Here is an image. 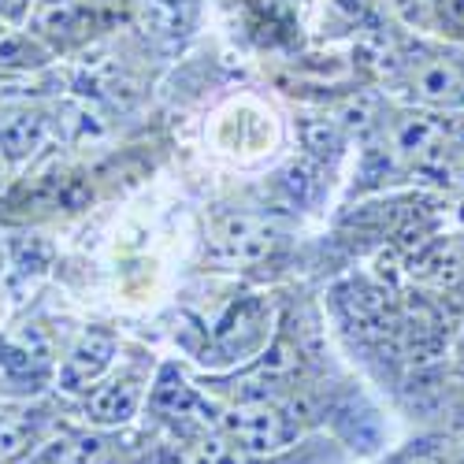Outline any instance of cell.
Segmentation results:
<instances>
[{
  "mask_svg": "<svg viewBox=\"0 0 464 464\" xmlns=\"http://www.w3.org/2000/svg\"><path fill=\"white\" fill-rule=\"evenodd\" d=\"M219 428L242 453H279L294 439L290 416L267 401H246L238 409H230L219 420Z\"/></svg>",
  "mask_w": 464,
  "mask_h": 464,
  "instance_id": "6da1fadb",
  "label": "cell"
},
{
  "mask_svg": "<svg viewBox=\"0 0 464 464\" xmlns=\"http://www.w3.org/2000/svg\"><path fill=\"white\" fill-rule=\"evenodd\" d=\"M272 242H276V230L256 216H230L216 230V249L235 260H256L272 249Z\"/></svg>",
  "mask_w": 464,
  "mask_h": 464,
  "instance_id": "7a4b0ae2",
  "label": "cell"
},
{
  "mask_svg": "<svg viewBox=\"0 0 464 464\" xmlns=\"http://www.w3.org/2000/svg\"><path fill=\"white\" fill-rule=\"evenodd\" d=\"M111 353H115V338H111L108 331H90V334L71 350V357H67V364H63V372H60L63 391H82L90 379H97V375L108 368Z\"/></svg>",
  "mask_w": 464,
  "mask_h": 464,
  "instance_id": "3957f363",
  "label": "cell"
},
{
  "mask_svg": "<svg viewBox=\"0 0 464 464\" xmlns=\"http://www.w3.org/2000/svg\"><path fill=\"white\" fill-rule=\"evenodd\" d=\"M412 93L428 104L460 108L464 104V79L450 63H420V71L412 74Z\"/></svg>",
  "mask_w": 464,
  "mask_h": 464,
  "instance_id": "277c9868",
  "label": "cell"
},
{
  "mask_svg": "<svg viewBox=\"0 0 464 464\" xmlns=\"http://www.w3.org/2000/svg\"><path fill=\"white\" fill-rule=\"evenodd\" d=\"M49 138V120L37 111H23V115H12V120L0 123V145L12 160H23L30 152H37Z\"/></svg>",
  "mask_w": 464,
  "mask_h": 464,
  "instance_id": "5b68a950",
  "label": "cell"
},
{
  "mask_svg": "<svg viewBox=\"0 0 464 464\" xmlns=\"http://www.w3.org/2000/svg\"><path fill=\"white\" fill-rule=\"evenodd\" d=\"M152 405H157L164 416H175V420H198V423H212V409L189 391L182 379H175L171 372L160 379L157 394H152Z\"/></svg>",
  "mask_w": 464,
  "mask_h": 464,
  "instance_id": "8992f818",
  "label": "cell"
},
{
  "mask_svg": "<svg viewBox=\"0 0 464 464\" xmlns=\"http://www.w3.org/2000/svg\"><path fill=\"white\" fill-rule=\"evenodd\" d=\"M138 401H141V391L134 379H120L111 386H101V391L90 398V416L97 423H123L138 412Z\"/></svg>",
  "mask_w": 464,
  "mask_h": 464,
  "instance_id": "52a82bcc",
  "label": "cell"
},
{
  "mask_svg": "<svg viewBox=\"0 0 464 464\" xmlns=\"http://www.w3.org/2000/svg\"><path fill=\"white\" fill-rule=\"evenodd\" d=\"M342 304H345V313H350V320H353V327L361 334H386V331L394 327L391 304H386V297L379 290L357 286L353 297H342Z\"/></svg>",
  "mask_w": 464,
  "mask_h": 464,
  "instance_id": "ba28073f",
  "label": "cell"
},
{
  "mask_svg": "<svg viewBox=\"0 0 464 464\" xmlns=\"http://www.w3.org/2000/svg\"><path fill=\"white\" fill-rule=\"evenodd\" d=\"M49 464H108V442L97 435H71L45 457Z\"/></svg>",
  "mask_w": 464,
  "mask_h": 464,
  "instance_id": "9c48e42d",
  "label": "cell"
},
{
  "mask_svg": "<svg viewBox=\"0 0 464 464\" xmlns=\"http://www.w3.org/2000/svg\"><path fill=\"white\" fill-rule=\"evenodd\" d=\"M412 272H420L423 279H435V283H453V279L460 276V260L453 256V249L439 246V249H431V253H423Z\"/></svg>",
  "mask_w": 464,
  "mask_h": 464,
  "instance_id": "30bf717a",
  "label": "cell"
},
{
  "mask_svg": "<svg viewBox=\"0 0 464 464\" xmlns=\"http://www.w3.org/2000/svg\"><path fill=\"white\" fill-rule=\"evenodd\" d=\"M30 446V431L19 416H0V464H8L15 457H23V450Z\"/></svg>",
  "mask_w": 464,
  "mask_h": 464,
  "instance_id": "8fae6325",
  "label": "cell"
},
{
  "mask_svg": "<svg viewBox=\"0 0 464 464\" xmlns=\"http://www.w3.org/2000/svg\"><path fill=\"white\" fill-rule=\"evenodd\" d=\"M186 464H246V453L235 442H201L193 446Z\"/></svg>",
  "mask_w": 464,
  "mask_h": 464,
  "instance_id": "7c38bea8",
  "label": "cell"
},
{
  "mask_svg": "<svg viewBox=\"0 0 464 464\" xmlns=\"http://www.w3.org/2000/svg\"><path fill=\"white\" fill-rule=\"evenodd\" d=\"M37 26L49 30V34H63L74 26V5L71 0H45L42 8H37Z\"/></svg>",
  "mask_w": 464,
  "mask_h": 464,
  "instance_id": "4fadbf2b",
  "label": "cell"
},
{
  "mask_svg": "<svg viewBox=\"0 0 464 464\" xmlns=\"http://www.w3.org/2000/svg\"><path fill=\"white\" fill-rule=\"evenodd\" d=\"M304 138H308V149H316V152H331V149L338 145V130H334V123H327V120L308 123V127H304Z\"/></svg>",
  "mask_w": 464,
  "mask_h": 464,
  "instance_id": "5bb4252c",
  "label": "cell"
},
{
  "mask_svg": "<svg viewBox=\"0 0 464 464\" xmlns=\"http://www.w3.org/2000/svg\"><path fill=\"white\" fill-rule=\"evenodd\" d=\"M30 60H34V49L23 37H0V63L15 67V63H30Z\"/></svg>",
  "mask_w": 464,
  "mask_h": 464,
  "instance_id": "9a60e30c",
  "label": "cell"
},
{
  "mask_svg": "<svg viewBox=\"0 0 464 464\" xmlns=\"http://www.w3.org/2000/svg\"><path fill=\"white\" fill-rule=\"evenodd\" d=\"M442 15L450 26L464 30V0H442Z\"/></svg>",
  "mask_w": 464,
  "mask_h": 464,
  "instance_id": "2e32d148",
  "label": "cell"
},
{
  "mask_svg": "<svg viewBox=\"0 0 464 464\" xmlns=\"http://www.w3.org/2000/svg\"><path fill=\"white\" fill-rule=\"evenodd\" d=\"M23 5H26V0H0V8H5L8 15H19V12H23Z\"/></svg>",
  "mask_w": 464,
  "mask_h": 464,
  "instance_id": "e0dca14e",
  "label": "cell"
}]
</instances>
